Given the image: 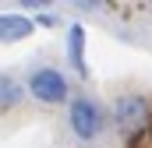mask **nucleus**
I'll return each mask as SVG.
<instances>
[{
  "instance_id": "6",
  "label": "nucleus",
  "mask_w": 152,
  "mask_h": 148,
  "mask_svg": "<svg viewBox=\"0 0 152 148\" xmlns=\"http://www.w3.org/2000/svg\"><path fill=\"white\" fill-rule=\"evenodd\" d=\"M25 95V85H18L11 74H0V110H14Z\"/></svg>"
},
{
  "instance_id": "2",
  "label": "nucleus",
  "mask_w": 152,
  "mask_h": 148,
  "mask_svg": "<svg viewBox=\"0 0 152 148\" xmlns=\"http://www.w3.org/2000/svg\"><path fill=\"white\" fill-rule=\"evenodd\" d=\"M28 95L36 102H46V106H57V102H67L71 99V81L67 74L57 71V67H36L28 74Z\"/></svg>"
},
{
  "instance_id": "4",
  "label": "nucleus",
  "mask_w": 152,
  "mask_h": 148,
  "mask_svg": "<svg viewBox=\"0 0 152 148\" xmlns=\"http://www.w3.org/2000/svg\"><path fill=\"white\" fill-rule=\"evenodd\" d=\"M32 21L25 14H0V42H18V39L32 36Z\"/></svg>"
},
{
  "instance_id": "3",
  "label": "nucleus",
  "mask_w": 152,
  "mask_h": 148,
  "mask_svg": "<svg viewBox=\"0 0 152 148\" xmlns=\"http://www.w3.org/2000/svg\"><path fill=\"white\" fill-rule=\"evenodd\" d=\"M113 123H117V131H124V134L142 131L149 123V102L142 95H120L113 102Z\"/></svg>"
},
{
  "instance_id": "1",
  "label": "nucleus",
  "mask_w": 152,
  "mask_h": 148,
  "mask_svg": "<svg viewBox=\"0 0 152 148\" xmlns=\"http://www.w3.org/2000/svg\"><path fill=\"white\" fill-rule=\"evenodd\" d=\"M67 123H71L78 141H96L106 127V116H103V106L92 95H75L71 106H67Z\"/></svg>"
},
{
  "instance_id": "5",
  "label": "nucleus",
  "mask_w": 152,
  "mask_h": 148,
  "mask_svg": "<svg viewBox=\"0 0 152 148\" xmlns=\"http://www.w3.org/2000/svg\"><path fill=\"white\" fill-rule=\"evenodd\" d=\"M67 57H71V67H75V71H88V67H85V28H81V25H71V28H67Z\"/></svg>"
}]
</instances>
